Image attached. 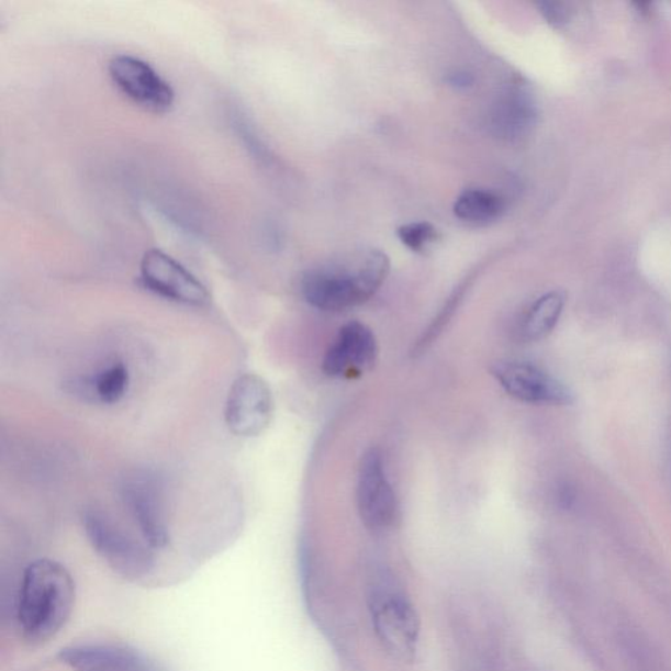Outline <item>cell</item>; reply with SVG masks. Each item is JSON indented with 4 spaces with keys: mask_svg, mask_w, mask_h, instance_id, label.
Instances as JSON below:
<instances>
[{
    "mask_svg": "<svg viewBox=\"0 0 671 671\" xmlns=\"http://www.w3.org/2000/svg\"><path fill=\"white\" fill-rule=\"evenodd\" d=\"M473 81L474 79L471 74L466 71L452 72L447 77V83L454 88H458V90H467V88L473 86Z\"/></svg>",
    "mask_w": 671,
    "mask_h": 671,
    "instance_id": "19",
    "label": "cell"
},
{
    "mask_svg": "<svg viewBox=\"0 0 671 671\" xmlns=\"http://www.w3.org/2000/svg\"><path fill=\"white\" fill-rule=\"evenodd\" d=\"M538 108L533 94L524 87L514 88L501 99L491 116L494 134L506 141H521L537 125Z\"/></svg>",
    "mask_w": 671,
    "mask_h": 671,
    "instance_id": "13",
    "label": "cell"
},
{
    "mask_svg": "<svg viewBox=\"0 0 671 671\" xmlns=\"http://www.w3.org/2000/svg\"><path fill=\"white\" fill-rule=\"evenodd\" d=\"M359 518L369 530H389L399 519V501L392 488L381 450L371 447L364 454L357 479Z\"/></svg>",
    "mask_w": 671,
    "mask_h": 671,
    "instance_id": "6",
    "label": "cell"
},
{
    "mask_svg": "<svg viewBox=\"0 0 671 671\" xmlns=\"http://www.w3.org/2000/svg\"><path fill=\"white\" fill-rule=\"evenodd\" d=\"M398 236L413 253H425L439 237L437 228L428 222H413L399 227Z\"/></svg>",
    "mask_w": 671,
    "mask_h": 671,
    "instance_id": "17",
    "label": "cell"
},
{
    "mask_svg": "<svg viewBox=\"0 0 671 671\" xmlns=\"http://www.w3.org/2000/svg\"><path fill=\"white\" fill-rule=\"evenodd\" d=\"M121 497L153 550L166 548L171 539L165 481L152 470L131 471L122 479Z\"/></svg>",
    "mask_w": 671,
    "mask_h": 671,
    "instance_id": "5",
    "label": "cell"
},
{
    "mask_svg": "<svg viewBox=\"0 0 671 671\" xmlns=\"http://www.w3.org/2000/svg\"><path fill=\"white\" fill-rule=\"evenodd\" d=\"M139 272L145 288L168 301L193 307H203L210 302L205 284L161 249L147 250L142 257Z\"/></svg>",
    "mask_w": 671,
    "mask_h": 671,
    "instance_id": "8",
    "label": "cell"
},
{
    "mask_svg": "<svg viewBox=\"0 0 671 671\" xmlns=\"http://www.w3.org/2000/svg\"><path fill=\"white\" fill-rule=\"evenodd\" d=\"M374 332L361 322L338 329L323 359V371L331 378H356L374 368L378 358Z\"/></svg>",
    "mask_w": 671,
    "mask_h": 671,
    "instance_id": "10",
    "label": "cell"
},
{
    "mask_svg": "<svg viewBox=\"0 0 671 671\" xmlns=\"http://www.w3.org/2000/svg\"><path fill=\"white\" fill-rule=\"evenodd\" d=\"M539 12L555 29H561L572 19L571 5L562 2H539Z\"/></svg>",
    "mask_w": 671,
    "mask_h": 671,
    "instance_id": "18",
    "label": "cell"
},
{
    "mask_svg": "<svg viewBox=\"0 0 671 671\" xmlns=\"http://www.w3.org/2000/svg\"><path fill=\"white\" fill-rule=\"evenodd\" d=\"M505 212V201L496 193L484 189H469L459 195L454 205V214L470 223H490Z\"/></svg>",
    "mask_w": 671,
    "mask_h": 671,
    "instance_id": "15",
    "label": "cell"
},
{
    "mask_svg": "<svg viewBox=\"0 0 671 671\" xmlns=\"http://www.w3.org/2000/svg\"><path fill=\"white\" fill-rule=\"evenodd\" d=\"M59 662L72 671H166L139 650L112 642H83L59 650Z\"/></svg>",
    "mask_w": 671,
    "mask_h": 671,
    "instance_id": "12",
    "label": "cell"
},
{
    "mask_svg": "<svg viewBox=\"0 0 671 671\" xmlns=\"http://www.w3.org/2000/svg\"><path fill=\"white\" fill-rule=\"evenodd\" d=\"M389 273V257L369 250L347 262L309 270L302 277L301 293L310 306L340 313L368 302Z\"/></svg>",
    "mask_w": 671,
    "mask_h": 671,
    "instance_id": "2",
    "label": "cell"
},
{
    "mask_svg": "<svg viewBox=\"0 0 671 671\" xmlns=\"http://www.w3.org/2000/svg\"><path fill=\"white\" fill-rule=\"evenodd\" d=\"M81 525L93 550L122 578L138 580L152 573L155 567L152 547L135 539L110 514L88 510Z\"/></svg>",
    "mask_w": 671,
    "mask_h": 671,
    "instance_id": "4",
    "label": "cell"
},
{
    "mask_svg": "<svg viewBox=\"0 0 671 671\" xmlns=\"http://www.w3.org/2000/svg\"><path fill=\"white\" fill-rule=\"evenodd\" d=\"M275 400L268 382L254 372H247L228 391L225 422L237 437L255 438L262 435L272 422Z\"/></svg>",
    "mask_w": 671,
    "mask_h": 671,
    "instance_id": "7",
    "label": "cell"
},
{
    "mask_svg": "<svg viewBox=\"0 0 671 671\" xmlns=\"http://www.w3.org/2000/svg\"><path fill=\"white\" fill-rule=\"evenodd\" d=\"M108 71L113 85L133 103L155 113L171 110L174 88L146 60L131 54H119L111 59Z\"/></svg>",
    "mask_w": 671,
    "mask_h": 671,
    "instance_id": "9",
    "label": "cell"
},
{
    "mask_svg": "<svg viewBox=\"0 0 671 671\" xmlns=\"http://www.w3.org/2000/svg\"><path fill=\"white\" fill-rule=\"evenodd\" d=\"M77 588L69 569L52 559L32 561L24 569L18 595V625L30 646L56 637L70 620Z\"/></svg>",
    "mask_w": 671,
    "mask_h": 671,
    "instance_id": "1",
    "label": "cell"
},
{
    "mask_svg": "<svg viewBox=\"0 0 671 671\" xmlns=\"http://www.w3.org/2000/svg\"><path fill=\"white\" fill-rule=\"evenodd\" d=\"M492 376L507 395L530 404H567L571 392L564 384L533 364L500 361L493 365Z\"/></svg>",
    "mask_w": 671,
    "mask_h": 671,
    "instance_id": "11",
    "label": "cell"
},
{
    "mask_svg": "<svg viewBox=\"0 0 671 671\" xmlns=\"http://www.w3.org/2000/svg\"><path fill=\"white\" fill-rule=\"evenodd\" d=\"M371 625L392 659L412 662L418 652L422 620L410 596L394 586H377L369 596Z\"/></svg>",
    "mask_w": 671,
    "mask_h": 671,
    "instance_id": "3",
    "label": "cell"
},
{
    "mask_svg": "<svg viewBox=\"0 0 671 671\" xmlns=\"http://www.w3.org/2000/svg\"><path fill=\"white\" fill-rule=\"evenodd\" d=\"M566 306V297L560 291H551L532 304L521 318L515 334L521 342L544 340L555 329Z\"/></svg>",
    "mask_w": 671,
    "mask_h": 671,
    "instance_id": "14",
    "label": "cell"
},
{
    "mask_svg": "<svg viewBox=\"0 0 671 671\" xmlns=\"http://www.w3.org/2000/svg\"><path fill=\"white\" fill-rule=\"evenodd\" d=\"M131 374L122 362L112 364L92 378V394L100 403L112 405L126 395Z\"/></svg>",
    "mask_w": 671,
    "mask_h": 671,
    "instance_id": "16",
    "label": "cell"
}]
</instances>
